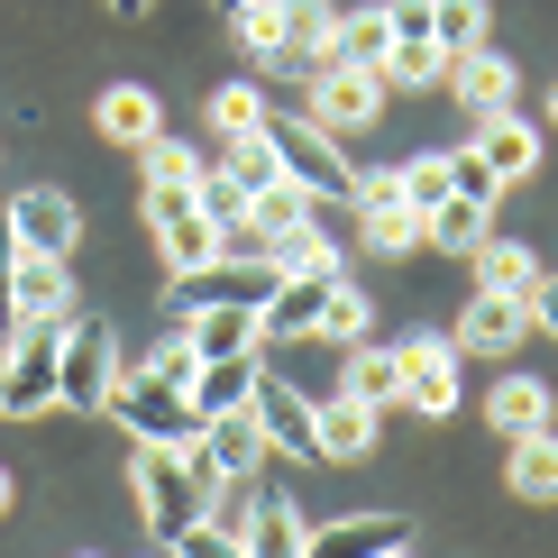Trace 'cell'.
I'll return each mask as SVG.
<instances>
[{
    "instance_id": "cell-1",
    "label": "cell",
    "mask_w": 558,
    "mask_h": 558,
    "mask_svg": "<svg viewBox=\"0 0 558 558\" xmlns=\"http://www.w3.org/2000/svg\"><path fill=\"white\" fill-rule=\"evenodd\" d=\"M266 147H275V166H284V183H302V193H312V202H357V166H348V156H339V137L330 129H320L312 120V110H275L266 101Z\"/></svg>"
},
{
    "instance_id": "cell-2",
    "label": "cell",
    "mask_w": 558,
    "mask_h": 558,
    "mask_svg": "<svg viewBox=\"0 0 558 558\" xmlns=\"http://www.w3.org/2000/svg\"><path fill=\"white\" fill-rule=\"evenodd\" d=\"M129 476H137V513H147L156 549H174L183 531L211 513V476H202L183 449H137V468H129Z\"/></svg>"
},
{
    "instance_id": "cell-3",
    "label": "cell",
    "mask_w": 558,
    "mask_h": 558,
    "mask_svg": "<svg viewBox=\"0 0 558 558\" xmlns=\"http://www.w3.org/2000/svg\"><path fill=\"white\" fill-rule=\"evenodd\" d=\"M101 412H120V430L137 439V449H193V430H202L193 393L166 385V376H147V366L110 385V403H101Z\"/></svg>"
},
{
    "instance_id": "cell-4",
    "label": "cell",
    "mask_w": 558,
    "mask_h": 558,
    "mask_svg": "<svg viewBox=\"0 0 558 558\" xmlns=\"http://www.w3.org/2000/svg\"><path fill=\"white\" fill-rule=\"evenodd\" d=\"M110 385H120V339H110V320H74V312H64V339H56V403L101 412Z\"/></svg>"
},
{
    "instance_id": "cell-5",
    "label": "cell",
    "mask_w": 558,
    "mask_h": 558,
    "mask_svg": "<svg viewBox=\"0 0 558 558\" xmlns=\"http://www.w3.org/2000/svg\"><path fill=\"white\" fill-rule=\"evenodd\" d=\"M56 339H64V320H19V339H10V357H0V412H46L56 403Z\"/></svg>"
},
{
    "instance_id": "cell-6",
    "label": "cell",
    "mask_w": 558,
    "mask_h": 558,
    "mask_svg": "<svg viewBox=\"0 0 558 558\" xmlns=\"http://www.w3.org/2000/svg\"><path fill=\"white\" fill-rule=\"evenodd\" d=\"M247 412H257V430H266V449H275V458H302V468L320 458V403H312L293 376H257Z\"/></svg>"
},
{
    "instance_id": "cell-7",
    "label": "cell",
    "mask_w": 558,
    "mask_h": 558,
    "mask_svg": "<svg viewBox=\"0 0 558 558\" xmlns=\"http://www.w3.org/2000/svg\"><path fill=\"white\" fill-rule=\"evenodd\" d=\"M183 458H193V468L211 476V485H247V476H257L275 449H266L257 412H211V422L193 430V449H183Z\"/></svg>"
},
{
    "instance_id": "cell-8",
    "label": "cell",
    "mask_w": 558,
    "mask_h": 558,
    "mask_svg": "<svg viewBox=\"0 0 558 558\" xmlns=\"http://www.w3.org/2000/svg\"><path fill=\"white\" fill-rule=\"evenodd\" d=\"M0 220H10V239L28 247V257H74V239H83V211L64 193H46V183L10 193V202H0Z\"/></svg>"
},
{
    "instance_id": "cell-9",
    "label": "cell",
    "mask_w": 558,
    "mask_h": 558,
    "mask_svg": "<svg viewBox=\"0 0 558 558\" xmlns=\"http://www.w3.org/2000/svg\"><path fill=\"white\" fill-rule=\"evenodd\" d=\"M385 110V74H366V64H312V120L348 137V129H366Z\"/></svg>"
},
{
    "instance_id": "cell-10",
    "label": "cell",
    "mask_w": 558,
    "mask_h": 558,
    "mask_svg": "<svg viewBox=\"0 0 558 558\" xmlns=\"http://www.w3.org/2000/svg\"><path fill=\"white\" fill-rule=\"evenodd\" d=\"M393 366H403V403L412 412H430V422H449V412H458V348L439 339V330L403 339V348H393Z\"/></svg>"
},
{
    "instance_id": "cell-11",
    "label": "cell",
    "mask_w": 558,
    "mask_h": 558,
    "mask_svg": "<svg viewBox=\"0 0 558 558\" xmlns=\"http://www.w3.org/2000/svg\"><path fill=\"white\" fill-rule=\"evenodd\" d=\"M522 330H531V302L522 293H485L476 284V302H468V312H458V357H513V348H522Z\"/></svg>"
},
{
    "instance_id": "cell-12",
    "label": "cell",
    "mask_w": 558,
    "mask_h": 558,
    "mask_svg": "<svg viewBox=\"0 0 558 558\" xmlns=\"http://www.w3.org/2000/svg\"><path fill=\"white\" fill-rule=\"evenodd\" d=\"M348 239L376 247V257H412V247H422V211L393 202V174H366L357 183V229H348Z\"/></svg>"
},
{
    "instance_id": "cell-13",
    "label": "cell",
    "mask_w": 558,
    "mask_h": 558,
    "mask_svg": "<svg viewBox=\"0 0 558 558\" xmlns=\"http://www.w3.org/2000/svg\"><path fill=\"white\" fill-rule=\"evenodd\" d=\"M339 275H275V293L257 302V330L266 339H320V302H330Z\"/></svg>"
},
{
    "instance_id": "cell-14",
    "label": "cell",
    "mask_w": 558,
    "mask_h": 558,
    "mask_svg": "<svg viewBox=\"0 0 558 558\" xmlns=\"http://www.w3.org/2000/svg\"><path fill=\"white\" fill-rule=\"evenodd\" d=\"M403 541H412V522H393V513H348V522H312L302 558H385V549H403Z\"/></svg>"
},
{
    "instance_id": "cell-15",
    "label": "cell",
    "mask_w": 558,
    "mask_h": 558,
    "mask_svg": "<svg viewBox=\"0 0 558 558\" xmlns=\"http://www.w3.org/2000/svg\"><path fill=\"white\" fill-rule=\"evenodd\" d=\"M10 312L19 320H64L74 312V275H64V257H28V247H19L10 257Z\"/></svg>"
},
{
    "instance_id": "cell-16",
    "label": "cell",
    "mask_w": 558,
    "mask_h": 558,
    "mask_svg": "<svg viewBox=\"0 0 558 558\" xmlns=\"http://www.w3.org/2000/svg\"><path fill=\"white\" fill-rule=\"evenodd\" d=\"M468 147L504 174V193H513V183H531V166H541V129H531L522 110H495V120H476V137H468Z\"/></svg>"
},
{
    "instance_id": "cell-17",
    "label": "cell",
    "mask_w": 558,
    "mask_h": 558,
    "mask_svg": "<svg viewBox=\"0 0 558 558\" xmlns=\"http://www.w3.org/2000/svg\"><path fill=\"white\" fill-rule=\"evenodd\" d=\"M183 339H193V357H257V348H266L257 302H211V312L183 320Z\"/></svg>"
},
{
    "instance_id": "cell-18",
    "label": "cell",
    "mask_w": 558,
    "mask_h": 558,
    "mask_svg": "<svg viewBox=\"0 0 558 558\" xmlns=\"http://www.w3.org/2000/svg\"><path fill=\"white\" fill-rule=\"evenodd\" d=\"M92 129H101L110 147H129V156H137L156 129H166V110H156V92H147V83H110L101 101H92Z\"/></svg>"
},
{
    "instance_id": "cell-19",
    "label": "cell",
    "mask_w": 558,
    "mask_h": 558,
    "mask_svg": "<svg viewBox=\"0 0 558 558\" xmlns=\"http://www.w3.org/2000/svg\"><path fill=\"white\" fill-rule=\"evenodd\" d=\"M439 92H458L476 120H495V110H513V64H504L495 46H476V56H449V83H439Z\"/></svg>"
},
{
    "instance_id": "cell-20",
    "label": "cell",
    "mask_w": 558,
    "mask_h": 558,
    "mask_svg": "<svg viewBox=\"0 0 558 558\" xmlns=\"http://www.w3.org/2000/svg\"><path fill=\"white\" fill-rule=\"evenodd\" d=\"M257 376H266L257 357H202L183 393H193V412L211 422V412H247V393H257Z\"/></svg>"
},
{
    "instance_id": "cell-21",
    "label": "cell",
    "mask_w": 558,
    "mask_h": 558,
    "mask_svg": "<svg viewBox=\"0 0 558 558\" xmlns=\"http://www.w3.org/2000/svg\"><path fill=\"white\" fill-rule=\"evenodd\" d=\"M330 37H339V10H330V0H293V10H284V56H275V64L312 74V64H330Z\"/></svg>"
},
{
    "instance_id": "cell-22",
    "label": "cell",
    "mask_w": 558,
    "mask_h": 558,
    "mask_svg": "<svg viewBox=\"0 0 558 558\" xmlns=\"http://www.w3.org/2000/svg\"><path fill=\"white\" fill-rule=\"evenodd\" d=\"M504 485H513L522 504H549L558 495V430H522L513 458H504Z\"/></svg>"
},
{
    "instance_id": "cell-23",
    "label": "cell",
    "mask_w": 558,
    "mask_h": 558,
    "mask_svg": "<svg viewBox=\"0 0 558 558\" xmlns=\"http://www.w3.org/2000/svg\"><path fill=\"white\" fill-rule=\"evenodd\" d=\"M320 458H376V403L330 393V403H320Z\"/></svg>"
},
{
    "instance_id": "cell-24",
    "label": "cell",
    "mask_w": 558,
    "mask_h": 558,
    "mask_svg": "<svg viewBox=\"0 0 558 558\" xmlns=\"http://www.w3.org/2000/svg\"><path fill=\"white\" fill-rule=\"evenodd\" d=\"M385 56H393V19L385 10H339L330 64H366V74H385Z\"/></svg>"
},
{
    "instance_id": "cell-25",
    "label": "cell",
    "mask_w": 558,
    "mask_h": 558,
    "mask_svg": "<svg viewBox=\"0 0 558 558\" xmlns=\"http://www.w3.org/2000/svg\"><path fill=\"white\" fill-rule=\"evenodd\" d=\"M476 284H485V293H522V302H531V284H541V266H531V247H522V239L485 229V247H476Z\"/></svg>"
},
{
    "instance_id": "cell-26",
    "label": "cell",
    "mask_w": 558,
    "mask_h": 558,
    "mask_svg": "<svg viewBox=\"0 0 558 558\" xmlns=\"http://www.w3.org/2000/svg\"><path fill=\"white\" fill-rule=\"evenodd\" d=\"M239 541H247V558H302V541H312V522H302L293 513V504H257V513H247V531H239Z\"/></svg>"
},
{
    "instance_id": "cell-27",
    "label": "cell",
    "mask_w": 558,
    "mask_h": 558,
    "mask_svg": "<svg viewBox=\"0 0 558 558\" xmlns=\"http://www.w3.org/2000/svg\"><path fill=\"white\" fill-rule=\"evenodd\" d=\"M485 229H495V211H485V202H439V211L422 220V239L430 247H449V257H476V247H485Z\"/></svg>"
},
{
    "instance_id": "cell-28",
    "label": "cell",
    "mask_w": 558,
    "mask_h": 558,
    "mask_svg": "<svg viewBox=\"0 0 558 558\" xmlns=\"http://www.w3.org/2000/svg\"><path fill=\"white\" fill-rule=\"evenodd\" d=\"M485 412H495V430H504V439H522V430H549V385H541V376H504Z\"/></svg>"
},
{
    "instance_id": "cell-29",
    "label": "cell",
    "mask_w": 558,
    "mask_h": 558,
    "mask_svg": "<svg viewBox=\"0 0 558 558\" xmlns=\"http://www.w3.org/2000/svg\"><path fill=\"white\" fill-rule=\"evenodd\" d=\"M137 166H147V193H193V183H202V156L183 147V137H166V129L137 147Z\"/></svg>"
},
{
    "instance_id": "cell-30",
    "label": "cell",
    "mask_w": 558,
    "mask_h": 558,
    "mask_svg": "<svg viewBox=\"0 0 558 558\" xmlns=\"http://www.w3.org/2000/svg\"><path fill=\"white\" fill-rule=\"evenodd\" d=\"M393 202L430 220L439 202H449V147H439V156H412V166H393Z\"/></svg>"
},
{
    "instance_id": "cell-31",
    "label": "cell",
    "mask_w": 558,
    "mask_h": 558,
    "mask_svg": "<svg viewBox=\"0 0 558 558\" xmlns=\"http://www.w3.org/2000/svg\"><path fill=\"white\" fill-rule=\"evenodd\" d=\"M430 46L439 56H476L485 46V0H430Z\"/></svg>"
},
{
    "instance_id": "cell-32",
    "label": "cell",
    "mask_w": 558,
    "mask_h": 558,
    "mask_svg": "<svg viewBox=\"0 0 558 558\" xmlns=\"http://www.w3.org/2000/svg\"><path fill=\"white\" fill-rule=\"evenodd\" d=\"M339 393H357V403H376V412H385L393 393H403V366H393V348H366V339H357V357H348V385H339Z\"/></svg>"
},
{
    "instance_id": "cell-33",
    "label": "cell",
    "mask_w": 558,
    "mask_h": 558,
    "mask_svg": "<svg viewBox=\"0 0 558 558\" xmlns=\"http://www.w3.org/2000/svg\"><path fill=\"white\" fill-rule=\"evenodd\" d=\"M211 166H220L229 183H239V193H266V183L284 174V166H275V147H266V137H220V156H211Z\"/></svg>"
},
{
    "instance_id": "cell-34",
    "label": "cell",
    "mask_w": 558,
    "mask_h": 558,
    "mask_svg": "<svg viewBox=\"0 0 558 558\" xmlns=\"http://www.w3.org/2000/svg\"><path fill=\"white\" fill-rule=\"evenodd\" d=\"M385 83H412V92H439V83H449V56H439L430 37H393V56H385Z\"/></svg>"
},
{
    "instance_id": "cell-35",
    "label": "cell",
    "mask_w": 558,
    "mask_h": 558,
    "mask_svg": "<svg viewBox=\"0 0 558 558\" xmlns=\"http://www.w3.org/2000/svg\"><path fill=\"white\" fill-rule=\"evenodd\" d=\"M211 129H220V137H257V129H266V92H257V83H220V92H211Z\"/></svg>"
},
{
    "instance_id": "cell-36",
    "label": "cell",
    "mask_w": 558,
    "mask_h": 558,
    "mask_svg": "<svg viewBox=\"0 0 558 558\" xmlns=\"http://www.w3.org/2000/svg\"><path fill=\"white\" fill-rule=\"evenodd\" d=\"M284 10H293V0H247V10H229V19H239V37H247V56H284Z\"/></svg>"
},
{
    "instance_id": "cell-37",
    "label": "cell",
    "mask_w": 558,
    "mask_h": 558,
    "mask_svg": "<svg viewBox=\"0 0 558 558\" xmlns=\"http://www.w3.org/2000/svg\"><path fill=\"white\" fill-rule=\"evenodd\" d=\"M449 193H458V202H485V211H495V202H504V174L485 166L476 147H449Z\"/></svg>"
},
{
    "instance_id": "cell-38",
    "label": "cell",
    "mask_w": 558,
    "mask_h": 558,
    "mask_svg": "<svg viewBox=\"0 0 558 558\" xmlns=\"http://www.w3.org/2000/svg\"><path fill=\"white\" fill-rule=\"evenodd\" d=\"M193 202H202V220H211V229L247 220V193H239V183H229V174L211 166V156H202V183H193Z\"/></svg>"
},
{
    "instance_id": "cell-39",
    "label": "cell",
    "mask_w": 558,
    "mask_h": 558,
    "mask_svg": "<svg viewBox=\"0 0 558 558\" xmlns=\"http://www.w3.org/2000/svg\"><path fill=\"white\" fill-rule=\"evenodd\" d=\"M320 339H348V348L366 339V293L348 284V275H339V284H330V302H320Z\"/></svg>"
},
{
    "instance_id": "cell-40",
    "label": "cell",
    "mask_w": 558,
    "mask_h": 558,
    "mask_svg": "<svg viewBox=\"0 0 558 558\" xmlns=\"http://www.w3.org/2000/svg\"><path fill=\"white\" fill-rule=\"evenodd\" d=\"M174 558H247V541H239V531H220V522H193L174 541Z\"/></svg>"
},
{
    "instance_id": "cell-41",
    "label": "cell",
    "mask_w": 558,
    "mask_h": 558,
    "mask_svg": "<svg viewBox=\"0 0 558 558\" xmlns=\"http://www.w3.org/2000/svg\"><path fill=\"white\" fill-rule=\"evenodd\" d=\"M193 339H183V330H166V339H156V357H147V376H166V385H193Z\"/></svg>"
},
{
    "instance_id": "cell-42",
    "label": "cell",
    "mask_w": 558,
    "mask_h": 558,
    "mask_svg": "<svg viewBox=\"0 0 558 558\" xmlns=\"http://www.w3.org/2000/svg\"><path fill=\"white\" fill-rule=\"evenodd\" d=\"M385 19L393 37H430V0H385Z\"/></svg>"
},
{
    "instance_id": "cell-43",
    "label": "cell",
    "mask_w": 558,
    "mask_h": 558,
    "mask_svg": "<svg viewBox=\"0 0 558 558\" xmlns=\"http://www.w3.org/2000/svg\"><path fill=\"white\" fill-rule=\"evenodd\" d=\"M531 330L558 339V275H541V284H531Z\"/></svg>"
},
{
    "instance_id": "cell-44",
    "label": "cell",
    "mask_w": 558,
    "mask_h": 558,
    "mask_svg": "<svg viewBox=\"0 0 558 558\" xmlns=\"http://www.w3.org/2000/svg\"><path fill=\"white\" fill-rule=\"evenodd\" d=\"M0 513H10V468H0Z\"/></svg>"
},
{
    "instance_id": "cell-45",
    "label": "cell",
    "mask_w": 558,
    "mask_h": 558,
    "mask_svg": "<svg viewBox=\"0 0 558 558\" xmlns=\"http://www.w3.org/2000/svg\"><path fill=\"white\" fill-rule=\"evenodd\" d=\"M110 10H129V19H137V10H147V0H110Z\"/></svg>"
},
{
    "instance_id": "cell-46",
    "label": "cell",
    "mask_w": 558,
    "mask_h": 558,
    "mask_svg": "<svg viewBox=\"0 0 558 558\" xmlns=\"http://www.w3.org/2000/svg\"><path fill=\"white\" fill-rule=\"evenodd\" d=\"M385 558H412V541H403V549H385Z\"/></svg>"
},
{
    "instance_id": "cell-47",
    "label": "cell",
    "mask_w": 558,
    "mask_h": 558,
    "mask_svg": "<svg viewBox=\"0 0 558 558\" xmlns=\"http://www.w3.org/2000/svg\"><path fill=\"white\" fill-rule=\"evenodd\" d=\"M220 10H247V0H220Z\"/></svg>"
},
{
    "instance_id": "cell-48",
    "label": "cell",
    "mask_w": 558,
    "mask_h": 558,
    "mask_svg": "<svg viewBox=\"0 0 558 558\" xmlns=\"http://www.w3.org/2000/svg\"><path fill=\"white\" fill-rule=\"evenodd\" d=\"M549 120H558V92H549Z\"/></svg>"
},
{
    "instance_id": "cell-49",
    "label": "cell",
    "mask_w": 558,
    "mask_h": 558,
    "mask_svg": "<svg viewBox=\"0 0 558 558\" xmlns=\"http://www.w3.org/2000/svg\"><path fill=\"white\" fill-rule=\"evenodd\" d=\"M166 558H174V549H166Z\"/></svg>"
}]
</instances>
